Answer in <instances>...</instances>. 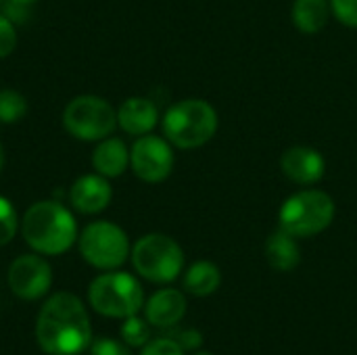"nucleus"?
I'll list each match as a JSON object with an SVG mask.
<instances>
[{
	"instance_id": "1",
	"label": "nucleus",
	"mask_w": 357,
	"mask_h": 355,
	"mask_svg": "<svg viewBox=\"0 0 357 355\" xmlns=\"http://www.w3.org/2000/svg\"><path fill=\"white\" fill-rule=\"evenodd\" d=\"M36 337L44 354H82L92 343V324L84 303L71 293L52 295L40 310Z\"/></svg>"
},
{
	"instance_id": "2",
	"label": "nucleus",
	"mask_w": 357,
	"mask_h": 355,
	"mask_svg": "<svg viewBox=\"0 0 357 355\" xmlns=\"http://www.w3.org/2000/svg\"><path fill=\"white\" fill-rule=\"evenodd\" d=\"M25 243L44 255H61L77 241V224L59 201L33 203L21 222Z\"/></svg>"
},
{
	"instance_id": "3",
	"label": "nucleus",
	"mask_w": 357,
	"mask_h": 355,
	"mask_svg": "<svg viewBox=\"0 0 357 355\" xmlns=\"http://www.w3.org/2000/svg\"><path fill=\"white\" fill-rule=\"evenodd\" d=\"M220 126L218 111L203 98H184L167 109L163 115L165 138L184 151L207 144Z\"/></svg>"
},
{
	"instance_id": "4",
	"label": "nucleus",
	"mask_w": 357,
	"mask_h": 355,
	"mask_svg": "<svg viewBox=\"0 0 357 355\" xmlns=\"http://www.w3.org/2000/svg\"><path fill=\"white\" fill-rule=\"evenodd\" d=\"M335 213L337 205L328 192L303 188L282 203L278 211V226L295 239H312L333 224Z\"/></svg>"
},
{
	"instance_id": "5",
	"label": "nucleus",
	"mask_w": 357,
	"mask_h": 355,
	"mask_svg": "<svg viewBox=\"0 0 357 355\" xmlns=\"http://www.w3.org/2000/svg\"><path fill=\"white\" fill-rule=\"evenodd\" d=\"M134 270L157 285L174 282L184 270V251L167 234H146L136 241L132 249Z\"/></svg>"
},
{
	"instance_id": "6",
	"label": "nucleus",
	"mask_w": 357,
	"mask_h": 355,
	"mask_svg": "<svg viewBox=\"0 0 357 355\" xmlns=\"http://www.w3.org/2000/svg\"><path fill=\"white\" fill-rule=\"evenodd\" d=\"M88 299L94 312L107 318H130L144 305V291L140 282L126 272H107L92 280Z\"/></svg>"
},
{
	"instance_id": "7",
	"label": "nucleus",
	"mask_w": 357,
	"mask_h": 355,
	"mask_svg": "<svg viewBox=\"0 0 357 355\" xmlns=\"http://www.w3.org/2000/svg\"><path fill=\"white\" fill-rule=\"evenodd\" d=\"M63 126L77 140H102L113 134L117 126V111L100 96H75L63 111Z\"/></svg>"
},
{
	"instance_id": "8",
	"label": "nucleus",
	"mask_w": 357,
	"mask_h": 355,
	"mask_svg": "<svg viewBox=\"0 0 357 355\" xmlns=\"http://www.w3.org/2000/svg\"><path fill=\"white\" fill-rule=\"evenodd\" d=\"M79 253L98 270H117L130 255V241L117 224L94 222L82 230Z\"/></svg>"
},
{
	"instance_id": "9",
	"label": "nucleus",
	"mask_w": 357,
	"mask_h": 355,
	"mask_svg": "<svg viewBox=\"0 0 357 355\" xmlns=\"http://www.w3.org/2000/svg\"><path fill=\"white\" fill-rule=\"evenodd\" d=\"M174 149L167 138L144 134L138 136L130 151V165L134 174L149 184H159L169 178L174 172Z\"/></svg>"
},
{
	"instance_id": "10",
	"label": "nucleus",
	"mask_w": 357,
	"mask_h": 355,
	"mask_svg": "<svg viewBox=\"0 0 357 355\" xmlns=\"http://www.w3.org/2000/svg\"><path fill=\"white\" fill-rule=\"evenodd\" d=\"M50 285L52 270L38 255H21L8 268V287L19 299L36 301L48 293Z\"/></svg>"
},
{
	"instance_id": "11",
	"label": "nucleus",
	"mask_w": 357,
	"mask_h": 355,
	"mask_svg": "<svg viewBox=\"0 0 357 355\" xmlns=\"http://www.w3.org/2000/svg\"><path fill=\"white\" fill-rule=\"evenodd\" d=\"M280 167H282V174L291 182H295L299 186H312L324 178L326 159L322 157V153L318 149L297 144L282 153Z\"/></svg>"
},
{
	"instance_id": "12",
	"label": "nucleus",
	"mask_w": 357,
	"mask_h": 355,
	"mask_svg": "<svg viewBox=\"0 0 357 355\" xmlns=\"http://www.w3.org/2000/svg\"><path fill=\"white\" fill-rule=\"evenodd\" d=\"M113 199V188L109 180L100 174H86L77 178L69 190L71 205L82 213H100L109 207Z\"/></svg>"
},
{
	"instance_id": "13",
	"label": "nucleus",
	"mask_w": 357,
	"mask_h": 355,
	"mask_svg": "<svg viewBox=\"0 0 357 355\" xmlns=\"http://www.w3.org/2000/svg\"><path fill=\"white\" fill-rule=\"evenodd\" d=\"M159 123V109L151 98L132 96L117 109V126L130 136L151 134Z\"/></svg>"
},
{
	"instance_id": "14",
	"label": "nucleus",
	"mask_w": 357,
	"mask_h": 355,
	"mask_svg": "<svg viewBox=\"0 0 357 355\" xmlns=\"http://www.w3.org/2000/svg\"><path fill=\"white\" fill-rule=\"evenodd\" d=\"M144 314L151 326L174 328L186 314V297L178 289H161L146 301Z\"/></svg>"
},
{
	"instance_id": "15",
	"label": "nucleus",
	"mask_w": 357,
	"mask_h": 355,
	"mask_svg": "<svg viewBox=\"0 0 357 355\" xmlns=\"http://www.w3.org/2000/svg\"><path fill=\"white\" fill-rule=\"evenodd\" d=\"M130 165V149L121 138H102L92 153V167L105 178H119Z\"/></svg>"
},
{
	"instance_id": "16",
	"label": "nucleus",
	"mask_w": 357,
	"mask_h": 355,
	"mask_svg": "<svg viewBox=\"0 0 357 355\" xmlns=\"http://www.w3.org/2000/svg\"><path fill=\"white\" fill-rule=\"evenodd\" d=\"M266 259L276 272L295 270L301 262V249L297 245V239L278 228L266 241Z\"/></svg>"
},
{
	"instance_id": "17",
	"label": "nucleus",
	"mask_w": 357,
	"mask_h": 355,
	"mask_svg": "<svg viewBox=\"0 0 357 355\" xmlns=\"http://www.w3.org/2000/svg\"><path fill=\"white\" fill-rule=\"evenodd\" d=\"M331 0H295L291 17L301 33L314 36L322 31L331 17Z\"/></svg>"
},
{
	"instance_id": "18",
	"label": "nucleus",
	"mask_w": 357,
	"mask_h": 355,
	"mask_svg": "<svg viewBox=\"0 0 357 355\" xmlns=\"http://www.w3.org/2000/svg\"><path fill=\"white\" fill-rule=\"evenodd\" d=\"M222 285V272L213 262L199 259L184 274V289L195 297H209Z\"/></svg>"
},
{
	"instance_id": "19",
	"label": "nucleus",
	"mask_w": 357,
	"mask_h": 355,
	"mask_svg": "<svg viewBox=\"0 0 357 355\" xmlns=\"http://www.w3.org/2000/svg\"><path fill=\"white\" fill-rule=\"evenodd\" d=\"M27 113V100L21 92L4 88L0 90V121L2 123H17Z\"/></svg>"
},
{
	"instance_id": "20",
	"label": "nucleus",
	"mask_w": 357,
	"mask_h": 355,
	"mask_svg": "<svg viewBox=\"0 0 357 355\" xmlns=\"http://www.w3.org/2000/svg\"><path fill=\"white\" fill-rule=\"evenodd\" d=\"M149 320H142L138 316H130L126 318L123 326H121V337L123 343L130 347H144L151 339V328H149Z\"/></svg>"
},
{
	"instance_id": "21",
	"label": "nucleus",
	"mask_w": 357,
	"mask_h": 355,
	"mask_svg": "<svg viewBox=\"0 0 357 355\" xmlns=\"http://www.w3.org/2000/svg\"><path fill=\"white\" fill-rule=\"evenodd\" d=\"M19 220H17V211L13 207V203L4 197H0V247L8 245L17 232Z\"/></svg>"
},
{
	"instance_id": "22",
	"label": "nucleus",
	"mask_w": 357,
	"mask_h": 355,
	"mask_svg": "<svg viewBox=\"0 0 357 355\" xmlns=\"http://www.w3.org/2000/svg\"><path fill=\"white\" fill-rule=\"evenodd\" d=\"M38 0H2V15H6L13 23H23L29 19L31 8Z\"/></svg>"
},
{
	"instance_id": "23",
	"label": "nucleus",
	"mask_w": 357,
	"mask_h": 355,
	"mask_svg": "<svg viewBox=\"0 0 357 355\" xmlns=\"http://www.w3.org/2000/svg\"><path fill=\"white\" fill-rule=\"evenodd\" d=\"M331 10L343 25L357 29V0H331Z\"/></svg>"
},
{
	"instance_id": "24",
	"label": "nucleus",
	"mask_w": 357,
	"mask_h": 355,
	"mask_svg": "<svg viewBox=\"0 0 357 355\" xmlns=\"http://www.w3.org/2000/svg\"><path fill=\"white\" fill-rule=\"evenodd\" d=\"M17 46V31H15V23L0 13V59L8 56Z\"/></svg>"
},
{
	"instance_id": "25",
	"label": "nucleus",
	"mask_w": 357,
	"mask_h": 355,
	"mask_svg": "<svg viewBox=\"0 0 357 355\" xmlns=\"http://www.w3.org/2000/svg\"><path fill=\"white\" fill-rule=\"evenodd\" d=\"M140 355H184V349L172 339V337H161L155 341H149Z\"/></svg>"
},
{
	"instance_id": "26",
	"label": "nucleus",
	"mask_w": 357,
	"mask_h": 355,
	"mask_svg": "<svg viewBox=\"0 0 357 355\" xmlns=\"http://www.w3.org/2000/svg\"><path fill=\"white\" fill-rule=\"evenodd\" d=\"M90 355H132L130 345H123L115 339H96L90 343Z\"/></svg>"
},
{
	"instance_id": "27",
	"label": "nucleus",
	"mask_w": 357,
	"mask_h": 355,
	"mask_svg": "<svg viewBox=\"0 0 357 355\" xmlns=\"http://www.w3.org/2000/svg\"><path fill=\"white\" fill-rule=\"evenodd\" d=\"M184 352L186 349H197V347H201L203 345V335L197 331V328H186V331H174L172 335H169Z\"/></svg>"
},
{
	"instance_id": "28",
	"label": "nucleus",
	"mask_w": 357,
	"mask_h": 355,
	"mask_svg": "<svg viewBox=\"0 0 357 355\" xmlns=\"http://www.w3.org/2000/svg\"><path fill=\"white\" fill-rule=\"evenodd\" d=\"M2 165H4V151H2V144H0V172H2Z\"/></svg>"
},
{
	"instance_id": "29",
	"label": "nucleus",
	"mask_w": 357,
	"mask_h": 355,
	"mask_svg": "<svg viewBox=\"0 0 357 355\" xmlns=\"http://www.w3.org/2000/svg\"><path fill=\"white\" fill-rule=\"evenodd\" d=\"M197 355H213V354H209V352H201V354H197Z\"/></svg>"
},
{
	"instance_id": "30",
	"label": "nucleus",
	"mask_w": 357,
	"mask_h": 355,
	"mask_svg": "<svg viewBox=\"0 0 357 355\" xmlns=\"http://www.w3.org/2000/svg\"><path fill=\"white\" fill-rule=\"evenodd\" d=\"M0 2H2V0H0Z\"/></svg>"
}]
</instances>
